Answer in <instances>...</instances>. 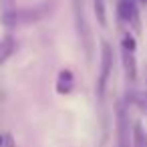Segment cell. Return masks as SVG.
Returning <instances> with one entry per match:
<instances>
[{"instance_id": "obj_1", "label": "cell", "mask_w": 147, "mask_h": 147, "mask_svg": "<svg viewBox=\"0 0 147 147\" xmlns=\"http://www.w3.org/2000/svg\"><path fill=\"white\" fill-rule=\"evenodd\" d=\"M73 2V16H75V30L77 36L81 40V47L87 55V61L93 59L95 53V40H93V32L87 20V10H85V0H71Z\"/></svg>"}, {"instance_id": "obj_2", "label": "cell", "mask_w": 147, "mask_h": 147, "mask_svg": "<svg viewBox=\"0 0 147 147\" xmlns=\"http://www.w3.org/2000/svg\"><path fill=\"white\" fill-rule=\"evenodd\" d=\"M115 147H133V131L127 113V101L115 105Z\"/></svg>"}, {"instance_id": "obj_3", "label": "cell", "mask_w": 147, "mask_h": 147, "mask_svg": "<svg viewBox=\"0 0 147 147\" xmlns=\"http://www.w3.org/2000/svg\"><path fill=\"white\" fill-rule=\"evenodd\" d=\"M135 32L133 30H123L121 32V61L127 79L133 83L137 79V59H135Z\"/></svg>"}, {"instance_id": "obj_4", "label": "cell", "mask_w": 147, "mask_h": 147, "mask_svg": "<svg viewBox=\"0 0 147 147\" xmlns=\"http://www.w3.org/2000/svg\"><path fill=\"white\" fill-rule=\"evenodd\" d=\"M113 49L107 40L101 42V63H99V77H97V101L103 103L105 101V91H107V83L109 77L113 73Z\"/></svg>"}, {"instance_id": "obj_5", "label": "cell", "mask_w": 147, "mask_h": 147, "mask_svg": "<svg viewBox=\"0 0 147 147\" xmlns=\"http://www.w3.org/2000/svg\"><path fill=\"white\" fill-rule=\"evenodd\" d=\"M117 18L129 26L135 34L141 32V16H139V0H117L115 2Z\"/></svg>"}, {"instance_id": "obj_6", "label": "cell", "mask_w": 147, "mask_h": 147, "mask_svg": "<svg viewBox=\"0 0 147 147\" xmlns=\"http://www.w3.org/2000/svg\"><path fill=\"white\" fill-rule=\"evenodd\" d=\"M53 8V2L51 0H45L40 4H34L30 8H24L22 12H18V22H24V24H30V22H38L42 20Z\"/></svg>"}, {"instance_id": "obj_7", "label": "cell", "mask_w": 147, "mask_h": 147, "mask_svg": "<svg viewBox=\"0 0 147 147\" xmlns=\"http://www.w3.org/2000/svg\"><path fill=\"white\" fill-rule=\"evenodd\" d=\"M0 24L12 30L18 24V4L16 0H0Z\"/></svg>"}, {"instance_id": "obj_8", "label": "cell", "mask_w": 147, "mask_h": 147, "mask_svg": "<svg viewBox=\"0 0 147 147\" xmlns=\"http://www.w3.org/2000/svg\"><path fill=\"white\" fill-rule=\"evenodd\" d=\"M75 89V73L71 69H63L57 77V93L59 95H69Z\"/></svg>"}, {"instance_id": "obj_9", "label": "cell", "mask_w": 147, "mask_h": 147, "mask_svg": "<svg viewBox=\"0 0 147 147\" xmlns=\"http://www.w3.org/2000/svg\"><path fill=\"white\" fill-rule=\"evenodd\" d=\"M14 51H16V40H14V36H12V34H4L2 40H0V67H2V65L12 57Z\"/></svg>"}, {"instance_id": "obj_10", "label": "cell", "mask_w": 147, "mask_h": 147, "mask_svg": "<svg viewBox=\"0 0 147 147\" xmlns=\"http://www.w3.org/2000/svg\"><path fill=\"white\" fill-rule=\"evenodd\" d=\"M127 99H129L131 105H135V107H139L143 113H147V91H131V93L127 95Z\"/></svg>"}, {"instance_id": "obj_11", "label": "cell", "mask_w": 147, "mask_h": 147, "mask_svg": "<svg viewBox=\"0 0 147 147\" xmlns=\"http://www.w3.org/2000/svg\"><path fill=\"white\" fill-rule=\"evenodd\" d=\"M93 12L101 26H107V4L105 0H93Z\"/></svg>"}, {"instance_id": "obj_12", "label": "cell", "mask_w": 147, "mask_h": 147, "mask_svg": "<svg viewBox=\"0 0 147 147\" xmlns=\"http://www.w3.org/2000/svg\"><path fill=\"white\" fill-rule=\"evenodd\" d=\"M133 147H147V133L141 123L133 125Z\"/></svg>"}, {"instance_id": "obj_13", "label": "cell", "mask_w": 147, "mask_h": 147, "mask_svg": "<svg viewBox=\"0 0 147 147\" xmlns=\"http://www.w3.org/2000/svg\"><path fill=\"white\" fill-rule=\"evenodd\" d=\"M2 147H16V145H14L12 135H8V133H6V137H4V145H2Z\"/></svg>"}, {"instance_id": "obj_14", "label": "cell", "mask_w": 147, "mask_h": 147, "mask_svg": "<svg viewBox=\"0 0 147 147\" xmlns=\"http://www.w3.org/2000/svg\"><path fill=\"white\" fill-rule=\"evenodd\" d=\"M139 4H147V0H139Z\"/></svg>"}]
</instances>
